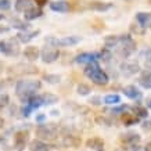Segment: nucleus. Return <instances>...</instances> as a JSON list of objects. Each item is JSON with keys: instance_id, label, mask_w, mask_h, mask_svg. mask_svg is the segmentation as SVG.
Returning <instances> with one entry per match:
<instances>
[{"instance_id": "obj_36", "label": "nucleus", "mask_w": 151, "mask_h": 151, "mask_svg": "<svg viewBox=\"0 0 151 151\" xmlns=\"http://www.w3.org/2000/svg\"><path fill=\"white\" fill-rule=\"evenodd\" d=\"M32 111H33V110H32V108H31V107H29L28 104H25V105L22 107V115H24V116H29V114H31Z\"/></svg>"}, {"instance_id": "obj_23", "label": "nucleus", "mask_w": 151, "mask_h": 151, "mask_svg": "<svg viewBox=\"0 0 151 151\" xmlns=\"http://www.w3.org/2000/svg\"><path fill=\"white\" fill-rule=\"evenodd\" d=\"M10 25H11V28L19 29V32H25L28 28H29V24L24 22V21H21L18 18H11L10 19Z\"/></svg>"}, {"instance_id": "obj_47", "label": "nucleus", "mask_w": 151, "mask_h": 151, "mask_svg": "<svg viewBox=\"0 0 151 151\" xmlns=\"http://www.w3.org/2000/svg\"><path fill=\"white\" fill-rule=\"evenodd\" d=\"M0 89H1V87H0Z\"/></svg>"}, {"instance_id": "obj_26", "label": "nucleus", "mask_w": 151, "mask_h": 151, "mask_svg": "<svg viewBox=\"0 0 151 151\" xmlns=\"http://www.w3.org/2000/svg\"><path fill=\"white\" fill-rule=\"evenodd\" d=\"M27 104L32 108V110H36V108H39L40 105H43V99H42V96H32L29 100L27 101Z\"/></svg>"}, {"instance_id": "obj_3", "label": "nucleus", "mask_w": 151, "mask_h": 151, "mask_svg": "<svg viewBox=\"0 0 151 151\" xmlns=\"http://www.w3.org/2000/svg\"><path fill=\"white\" fill-rule=\"evenodd\" d=\"M58 134V128L54 124H40L36 128V136L40 140H54Z\"/></svg>"}, {"instance_id": "obj_13", "label": "nucleus", "mask_w": 151, "mask_h": 151, "mask_svg": "<svg viewBox=\"0 0 151 151\" xmlns=\"http://www.w3.org/2000/svg\"><path fill=\"white\" fill-rule=\"evenodd\" d=\"M42 14H43V11H42L40 7H37V6H32L31 9H28L27 11L24 13V17H25L27 21H33V19L42 17Z\"/></svg>"}, {"instance_id": "obj_21", "label": "nucleus", "mask_w": 151, "mask_h": 151, "mask_svg": "<svg viewBox=\"0 0 151 151\" xmlns=\"http://www.w3.org/2000/svg\"><path fill=\"white\" fill-rule=\"evenodd\" d=\"M31 3H32V0H15L14 7H15V10L19 11V13H25L28 9H31V7H32Z\"/></svg>"}, {"instance_id": "obj_18", "label": "nucleus", "mask_w": 151, "mask_h": 151, "mask_svg": "<svg viewBox=\"0 0 151 151\" xmlns=\"http://www.w3.org/2000/svg\"><path fill=\"white\" fill-rule=\"evenodd\" d=\"M86 146L94 151H103V148H104V142H103V139H100V137H92L86 142Z\"/></svg>"}, {"instance_id": "obj_8", "label": "nucleus", "mask_w": 151, "mask_h": 151, "mask_svg": "<svg viewBox=\"0 0 151 151\" xmlns=\"http://www.w3.org/2000/svg\"><path fill=\"white\" fill-rule=\"evenodd\" d=\"M29 140V133L27 130H19L14 134V148L17 151H24Z\"/></svg>"}, {"instance_id": "obj_34", "label": "nucleus", "mask_w": 151, "mask_h": 151, "mask_svg": "<svg viewBox=\"0 0 151 151\" xmlns=\"http://www.w3.org/2000/svg\"><path fill=\"white\" fill-rule=\"evenodd\" d=\"M11 7V1L10 0H0V10H9Z\"/></svg>"}, {"instance_id": "obj_38", "label": "nucleus", "mask_w": 151, "mask_h": 151, "mask_svg": "<svg viewBox=\"0 0 151 151\" xmlns=\"http://www.w3.org/2000/svg\"><path fill=\"white\" fill-rule=\"evenodd\" d=\"M45 121H46V115H45V114H39L36 116V122H37V124H43Z\"/></svg>"}, {"instance_id": "obj_29", "label": "nucleus", "mask_w": 151, "mask_h": 151, "mask_svg": "<svg viewBox=\"0 0 151 151\" xmlns=\"http://www.w3.org/2000/svg\"><path fill=\"white\" fill-rule=\"evenodd\" d=\"M45 81L50 85H57V83L61 82V76L60 75H55V73H46L45 75Z\"/></svg>"}, {"instance_id": "obj_10", "label": "nucleus", "mask_w": 151, "mask_h": 151, "mask_svg": "<svg viewBox=\"0 0 151 151\" xmlns=\"http://www.w3.org/2000/svg\"><path fill=\"white\" fill-rule=\"evenodd\" d=\"M89 9L94 10V11H101L104 13L107 10L112 9V3H107V1H101V0H93L89 3Z\"/></svg>"}, {"instance_id": "obj_9", "label": "nucleus", "mask_w": 151, "mask_h": 151, "mask_svg": "<svg viewBox=\"0 0 151 151\" xmlns=\"http://www.w3.org/2000/svg\"><path fill=\"white\" fill-rule=\"evenodd\" d=\"M50 9L55 13H68L71 6L67 0H57V1H51L50 3Z\"/></svg>"}, {"instance_id": "obj_12", "label": "nucleus", "mask_w": 151, "mask_h": 151, "mask_svg": "<svg viewBox=\"0 0 151 151\" xmlns=\"http://www.w3.org/2000/svg\"><path fill=\"white\" fill-rule=\"evenodd\" d=\"M136 21L142 28L147 29L151 27V13H137L136 14Z\"/></svg>"}, {"instance_id": "obj_33", "label": "nucleus", "mask_w": 151, "mask_h": 151, "mask_svg": "<svg viewBox=\"0 0 151 151\" xmlns=\"http://www.w3.org/2000/svg\"><path fill=\"white\" fill-rule=\"evenodd\" d=\"M133 110H134V114L137 115L139 118H147L148 116V112L144 107H134Z\"/></svg>"}, {"instance_id": "obj_39", "label": "nucleus", "mask_w": 151, "mask_h": 151, "mask_svg": "<svg viewBox=\"0 0 151 151\" xmlns=\"http://www.w3.org/2000/svg\"><path fill=\"white\" fill-rule=\"evenodd\" d=\"M90 103L94 104V105H100L101 104V99L100 97H92V99H90Z\"/></svg>"}, {"instance_id": "obj_30", "label": "nucleus", "mask_w": 151, "mask_h": 151, "mask_svg": "<svg viewBox=\"0 0 151 151\" xmlns=\"http://www.w3.org/2000/svg\"><path fill=\"white\" fill-rule=\"evenodd\" d=\"M76 92H78V94H81V96H87V94L90 93V86L86 85V83H79L78 87H76Z\"/></svg>"}, {"instance_id": "obj_46", "label": "nucleus", "mask_w": 151, "mask_h": 151, "mask_svg": "<svg viewBox=\"0 0 151 151\" xmlns=\"http://www.w3.org/2000/svg\"><path fill=\"white\" fill-rule=\"evenodd\" d=\"M1 19H3V15H1V14H0V21H1Z\"/></svg>"}, {"instance_id": "obj_20", "label": "nucleus", "mask_w": 151, "mask_h": 151, "mask_svg": "<svg viewBox=\"0 0 151 151\" xmlns=\"http://www.w3.org/2000/svg\"><path fill=\"white\" fill-rule=\"evenodd\" d=\"M139 83L144 89H151V71H143L139 78Z\"/></svg>"}, {"instance_id": "obj_35", "label": "nucleus", "mask_w": 151, "mask_h": 151, "mask_svg": "<svg viewBox=\"0 0 151 151\" xmlns=\"http://www.w3.org/2000/svg\"><path fill=\"white\" fill-rule=\"evenodd\" d=\"M7 104H9V96L7 94H1V97H0V107L3 108Z\"/></svg>"}, {"instance_id": "obj_15", "label": "nucleus", "mask_w": 151, "mask_h": 151, "mask_svg": "<svg viewBox=\"0 0 151 151\" xmlns=\"http://www.w3.org/2000/svg\"><path fill=\"white\" fill-rule=\"evenodd\" d=\"M39 33H40L39 29L32 31V32H27V31H25V32H18L17 39H18V42H21V43H29V42L32 40V39H35Z\"/></svg>"}, {"instance_id": "obj_25", "label": "nucleus", "mask_w": 151, "mask_h": 151, "mask_svg": "<svg viewBox=\"0 0 151 151\" xmlns=\"http://www.w3.org/2000/svg\"><path fill=\"white\" fill-rule=\"evenodd\" d=\"M79 144H81V139L75 137V136H72V134L65 136L64 140H63V146L64 147H78Z\"/></svg>"}, {"instance_id": "obj_42", "label": "nucleus", "mask_w": 151, "mask_h": 151, "mask_svg": "<svg viewBox=\"0 0 151 151\" xmlns=\"http://www.w3.org/2000/svg\"><path fill=\"white\" fill-rule=\"evenodd\" d=\"M143 128H144V129H151V121H150V122H144Z\"/></svg>"}, {"instance_id": "obj_41", "label": "nucleus", "mask_w": 151, "mask_h": 151, "mask_svg": "<svg viewBox=\"0 0 151 151\" xmlns=\"http://www.w3.org/2000/svg\"><path fill=\"white\" fill-rule=\"evenodd\" d=\"M9 31H10L9 27H0V33H6V32H9Z\"/></svg>"}, {"instance_id": "obj_44", "label": "nucleus", "mask_w": 151, "mask_h": 151, "mask_svg": "<svg viewBox=\"0 0 151 151\" xmlns=\"http://www.w3.org/2000/svg\"><path fill=\"white\" fill-rule=\"evenodd\" d=\"M51 115H58V111H55V110H53V111H51Z\"/></svg>"}, {"instance_id": "obj_1", "label": "nucleus", "mask_w": 151, "mask_h": 151, "mask_svg": "<svg viewBox=\"0 0 151 151\" xmlns=\"http://www.w3.org/2000/svg\"><path fill=\"white\" fill-rule=\"evenodd\" d=\"M42 87L40 81H29V79H21L15 85V94L22 101L27 103L35 93Z\"/></svg>"}, {"instance_id": "obj_11", "label": "nucleus", "mask_w": 151, "mask_h": 151, "mask_svg": "<svg viewBox=\"0 0 151 151\" xmlns=\"http://www.w3.org/2000/svg\"><path fill=\"white\" fill-rule=\"evenodd\" d=\"M121 71L126 76H132V75H134V73H137L140 71V67H139L137 63H124L121 65Z\"/></svg>"}, {"instance_id": "obj_19", "label": "nucleus", "mask_w": 151, "mask_h": 151, "mask_svg": "<svg viewBox=\"0 0 151 151\" xmlns=\"http://www.w3.org/2000/svg\"><path fill=\"white\" fill-rule=\"evenodd\" d=\"M28 147H29V151H49V148H50L45 142H42L40 139L32 140Z\"/></svg>"}, {"instance_id": "obj_28", "label": "nucleus", "mask_w": 151, "mask_h": 151, "mask_svg": "<svg viewBox=\"0 0 151 151\" xmlns=\"http://www.w3.org/2000/svg\"><path fill=\"white\" fill-rule=\"evenodd\" d=\"M42 99H43V104L46 105H50V104H55L58 101V97L53 94V93H45L42 94Z\"/></svg>"}, {"instance_id": "obj_22", "label": "nucleus", "mask_w": 151, "mask_h": 151, "mask_svg": "<svg viewBox=\"0 0 151 151\" xmlns=\"http://www.w3.org/2000/svg\"><path fill=\"white\" fill-rule=\"evenodd\" d=\"M122 122L126 126H130V125H134L139 122V116L136 114H129V112H124L122 114Z\"/></svg>"}, {"instance_id": "obj_16", "label": "nucleus", "mask_w": 151, "mask_h": 151, "mask_svg": "<svg viewBox=\"0 0 151 151\" xmlns=\"http://www.w3.org/2000/svg\"><path fill=\"white\" fill-rule=\"evenodd\" d=\"M96 58H99V54H93V53H82V54H79L75 61L78 63V64H90L93 61H96Z\"/></svg>"}, {"instance_id": "obj_4", "label": "nucleus", "mask_w": 151, "mask_h": 151, "mask_svg": "<svg viewBox=\"0 0 151 151\" xmlns=\"http://www.w3.org/2000/svg\"><path fill=\"white\" fill-rule=\"evenodd\" d=\"M82 40L79 36H65L61 39L53 36H47L45 39V42L47 43V46H53V47H69V46H75L78 45L79 42Z\"/></svg>"}, {"instance_id": "obj_24", "label": "nucleus", "mask_w": 151, "mask_h": 151, "mask_svg": "<svg viewBox=\"0 0 151 151\" xmlns=\"http://www.w3.org/2000/svg\"><path fill=\"white\" fill-rule=\"evenodd\" d=\"M122 140H124L125 143H128V144H132L133 146V144H136V143L140 142V136L134 132H129V133L122 134Z\"/></svg>"}, {"instance_id": "obj_27", "label": "nucleus", "mask_w": 151, "mask_h": 151, "mask_svg": "<svg viewBox=\"0 0 151 151\" xmlns=\"http://www.w3.org/2000/svg\"><path fill=\"white\" fill-rule=\"evenodd\" d=\"M119 43V36H115V35H110L104 39V45H105V49H112V47L118 46Z\"/></svg>"}, {"instance_id": "obj_5", "label": "nucleus", "mask_w": 151, "mask_h": 151, "mask_svg": "<svg viewBox=\"0 0 151 151\" xmlns=\"http://www.w3.org/2000/svg\"><path fill=\"white\" fill-rule=\"evenodd\" d=\"M119 54L122 57H129L133 51L136 50V42L133 40L130 35H121L119 36Z\"/></svg>"}, {"instance_id": "obj_40", "label": "nucleus", "mask_w": 151, "mask_h": 151, "mask_svg": "<svg viewBox=\"0 0 151 151\" xmlns=\"http://www.w3.org/2000/svg\"><path fill=\"white\" fill-rule=\"evenodd\" d=\"M47 1H49V0H35L36 6H37V7H40V9H42V7H43L45 4H46Z\"/></svg>"}, {"instance_id": "obj_17", "label": "nucleus", "mask_w": 151, "mask_h": 151, "mask_svg": "<svg viewBox=\"0 0 151 151\" xmlns=\"http://www.w3.org/2000/svg\"><path fill=\"white\" fill-rule=\"evenodd\" d=\"M124 94L126 97H129V99H132V100H139L142 97L140 90L136 86H133V85H129V86L124 87Z\"/></svg>"}, {"instance_id": "obj_37", "label": "nucleus", "mask_w": 151, "mask_h": 151, "mask_svg": "<svg viewBox=\"0 0 151 151\" xmlns=\"http://www.w3.org/2000/svg\"><path fill=\"white\" fill-rule=\"evenodd\" d=\"M126 110H128V105H121L118 108H114L112 112H114V114H121V112H124V111H126Z\"/></svg>"}, {"instance_id": "obj_6", "label": "nucleus", "mask_w": 151, "mask_h": 151, "mask_svg": "<svg viewBox=\"0 0 151 151\" xmlns=\"http://www.w3.org/2000/svg\"><path fill=\"white\" fill-rule=\"evenodd\" d=\"M0 51L4 55L9 57H15L19 53V46H18V39H6V40L0 42Z\"/></svg>"}, {"instance_id": "obj_31", "label": "nucleus", "mask_w": 151, "mask_h": 151, "mask_svg": "<svg viewBox=\"0 0 151 151\" xmlns=\"http://www.w3.org/2000/svg\"><path fill=\"white\" fill-rule=\"evenodd\" d=\"M121 101V97L118 94H107L104 97V103L105 104H118Z\"/></svg>"}, {"instance_id": "obj_45", "label": "nucleus", "mask_w": 151, "mask_h": 151, "mask_svg": "<svg viewBox=\"0 0 151 151\" xmlns=\"http://www.w3.org/2000/svg\"><path fill=\"white\" fill-rule=\"evenodd\" d=\"M148 107H150V108H151V101H148Z\"/></svg>"}, {"instance_id": "obj_2", "label": "nucleus", "mask_w": 151, "mask_h": 151, "mask_svg": "<svg viewBox=\"0 0 151 151\" xmlns=\"http://www.w3.org/2000/svg\"><path fill=\"white\" fill-rule=\"evenodd\" d=\"M85 75H86L87 78L92 79V82H94L96 85H100V86H104L108 83V75L103 71V69L99 67L96 61H93L90 64L86 65V68H85Z\"/></svg>"}, {"instance_id": "obj_32", "label": "nucleus", "mask_w": 151, "mask_h": 151, "mask_svg": "<svg viewBox=\"0 0 151 151\" xmlns=\"http://www.w3.org/2000/svg\"><path fill=\"white\" fill-rule=\"evenodd\" d=\"M140 57L144 60V64H146L148 68H151V49H147V50L142 51Z\"/></svg>"}, {"instance_id": "obj_43", "label": "nucleus", "mask_w": 151, "mask_h": 151, "mask_svg": "<svg viewBox=\"0 0 151 151\" xmlns=\"http://www.w3.org/2000/svg\"><path fill=\"white\" fill-rule=\"evenodd\" d=\"M144 151H151V142L148 143V144H147L146 146V148H144Z\"/></svg>"}, {"instance_id": "obj_7", "label": "nucleus", "mask_w": 151, "mask_h": 151, "mask_svg": "<svg viewBox=\"0 0 151 151\" xmlns=\"http://www.w3.org/2000/svg\"><path fill=\"white\" fill-rule=\"evenodd\" d=\"M40 57L42 61L46 63V64H50V63H54L55 60L60 57V51L57 47L53 46H45L43 50L40 51Z\"/></svg>"}, {"instance_id": "obj_14", "label": "nucleus", "mask_w": 151, "mask_h": 151, "mask_svg": "<svg viewBox=\"0 0 151 151\" xmlns=\"http://www.w3.org/2000/svg\"><path fill=\"white\" fill-rule=\"evenodd\" d=\"M24 57L29 61H35L40 57V50L36 46H28L24 49Z\"/></svg>"}]
</instances>
